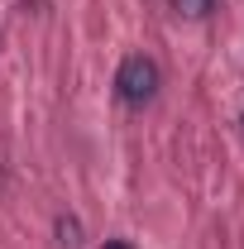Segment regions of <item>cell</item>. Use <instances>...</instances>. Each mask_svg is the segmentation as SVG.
I'll return each instance as SVG.
<instances>
[{
	"label": "cell",
	"instance_id": "cell-4",
	"mask_svg": "<svg viewBox=\"0 0 244 249\" xmlns=\"http://www.w3.org/2000/svg\"><path fill=\"white\" fill-rule=\"evenodd\" d=\"M105 249H129V245H124V240H110V245H105Z\"/></svg>",
	"mask_w": 244,
	"mask_h": 249
},
{
	"label": "cell",
	"instance_id": "cell-1",
	"mask_svg": "<svg viewBox=\"0 0 244 249\" xmlns=\"http://www.w3.org/2000/svg\"><path fill=\"white\" fill-rule=\"evenodd\" d=\"M158 62L144 58V53H134V58L120 62V72H115V91H120V101H129V106H149L153 96H158Z\"/></svg>",
	"mask_w": 244,
	"mask_h": 249
},
{
	"label": "cell",
	"instance_id": "cell-3",
	"mask_svg": "<svg viewBox=\"0 0 244 249\" xmlns=\"http://www.w3.org/2000/svg\"><path fill=\"white\" fill-rule=\"evenodd\" d=\"M58 235H62V245H67V249L82 245V240H77V235H82V230H77V220H58Z\"/></svg>",
	"mask_w": 244,
	"mask_h": 249
},
{
	"label": "cell",
	"instance_id": "cell-2",
	"mask_svg": "<svg viewBox=\"0 0 244 249\" xmlns=\"http://www.w3.org/2000/svg\"><path fill=\"white\" fill-rule=\"evenodd\" d=\"M177 15H187V19H201V15H211V5L215 0H168Z\"/></svg>",
	"mask_w": 244,
	"mask_h": 249
}]
</instances>
